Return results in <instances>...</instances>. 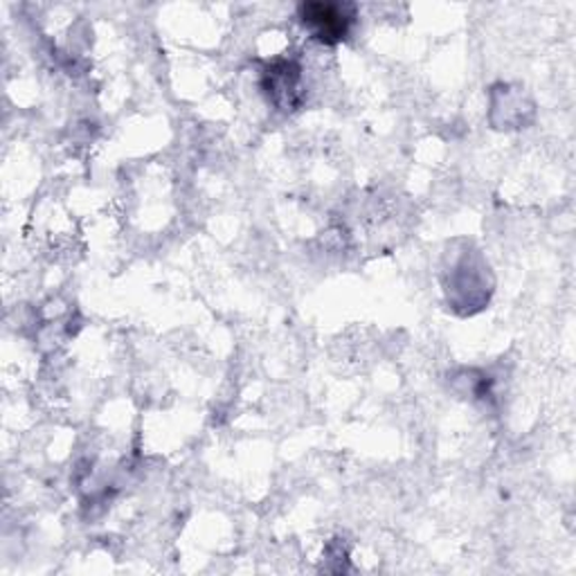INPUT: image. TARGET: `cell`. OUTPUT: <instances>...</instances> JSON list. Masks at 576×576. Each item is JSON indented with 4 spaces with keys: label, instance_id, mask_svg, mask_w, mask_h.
I'll return each instance as SVG.
<instances>
[{
    "label": "cell",
    "instance_id": "1",
    "mask_svg": "<svg viewBox=\"0 0 576 576\" xmlns=\"http://www.w3.org/2000/svg\"><path fill=\"white\" fill-rule=\"evenodd\" d=\"M351 8L349 6H322L311 3L302 8V21L314 30V34L325 43H336L347 37L351 26Z\"/></svg>",
    "mask_w": 576,
    "mask_h": 576
}]
</instances>
